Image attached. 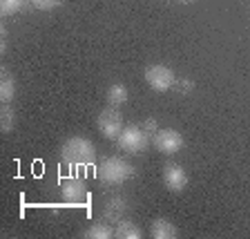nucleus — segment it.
Here are the masks:
<instances>
[{"mask_svg": "<svg viewBox=\"0 0 250 239\" xmlns=\"http://www.w3.org/2000/svg\"><path fill=\"white\" fill-rule=\"evenodd\" d=\"M16 125V112L9 108V103H5L0 108V130L11 132V128Z\"/></svg>", "mask_w": 250, "mask_h": 239, "instance_id": "15", "label": "nucleus"}, {"mask_svg": "<svg viewBox=\"0 0 250 239\" xmlns=\"http://www.w3.org/2000/svg\"><path fill=\"white\" fill-rule=\"evenodd\" d=\"M177 2H181V5H190V2H194V0H177Z\"/></svg>", "mask_w": 250, "mask_h": 239, "instance_id": "20", "label": "nucleus"}, {"mask_svg": "<svg viewBox=\"0 0 250 239\" xmlns=\"http://www.w3.org/2000/svg\"><path fill=\"white\" fill-rule=\"evenodd\" d=\"M61 156L69 166H89L96 159V148L85 136H69L61 148Z\"/></svg>", "mask_w": 250, "mask_h": 239, "instance_id": "1", "label": "nucleus"}, {"mask_svg": "<svg viewBox=\"0 0 250 239\" xmlns=\"http://www.w3.org/2000/svg\"><path fill=\"white\" fill-rule=\"evenodd\" d=\"M127 208H130V203H127V199L123 195L107 197L103 203V219H107V221H121L123 215L127 213Z\"/></svg>", "mask_w": 250, "mask_h": 239, "instance_id": "9", "label": "nucleus"}, {"mask_svg": "<svg viewBox=\"0 0 250 239\" xmlns=\"http://www.w3.org/2000/svg\"><path fill=\"white\" fill-rule=\"evenodd\" d=\"M147 143H150V136H147V132L143 130V128H139V125H125L123 132H121L119 139H116V146L123 152H127V154H139V152H143L147 148Z\"/></svg>", "mask_w": 250, "mask_h": 239, "instance_id": "3", "label": "nucleus"}, {"mask_svg": "<svg viewBox=\"0 0 250 239\" xmlns=\"http://www.w3.org/2000/svg\"><path fill=\"white\" fill-rule=\"evenodd\" d=\"M174 85H177V92L179 94H190L194 89V83L190 81V78H181V81H177Z\"/></svg>", "mask_w": 250, "mask_h": 239, "instance_id": "18", "label": "nucleus"}, {"mask_svg": "<svg viewBox=\"0 0 250 239\" xmlns=\"http://www.w3.org/2000/svg\"><path fill=\"white\" fill-rule=\"evenodd\" d=\"M163 183H166V188L172 190V193L186 190V186H188L186 170H183L181 166H177V163H167V166L163 168Z\"/></svg>", "mask_w": 250, "mask_h": 239, "instance_id": "8", "label": "nucleus"}, {"mask_svg": "<svg viewBox=\"0 0 250 239\" xmlns=\"http://www.w3.org/2000/svg\"><path fill=\"white\" fill-rule=\"evenodd\" d=\"M81 235L85 239H109L114 237V228L109 226L107 219H103V221H96V224H89Z\"/></svg>", "mask_w": 250, "mask_h": 239, "instance_id": "11", "label": "nucleus"}, {"mask_svg": "<svg viewBox=\"0 0 250 239\" xmlns=\"http://www.w3.org/2000/svg\"><path fill=\"white\" fill-rule=\"evenodd\" d=\"M61 197H62V201L69 203V206H85L87 199H89L85 179L78 177V174L67 177L65 181H62V186H61Z\"/></svg>", "mask_w": 250, "mask_h": 239, "instance_id": "4", "label": "nucleus"}, {"mask_svg": "<svg viewBox=\"0 0 250 239\" xmlns=\"http://www.w3.org/2000/svg\"><path fill=\"white\" fill-rule=\"evenodd\" d=\"M14 96H16V81L7 69H2V74H0V101L2 103H11Z\"/></svg>", "mask_w": 250, "mask_h": 239, "instance_id": "14", "label": "nucleus"}, {"mask_svg": "<svg viewBox=\"0 0 250 239\" xmlns=\"http://www.w3.org/2000/svg\"><path fill=\"white\" fill-rule=\"evenodd\" d=\"M150 235L154 239H174L179 235L177 226L172 224V221H167V219H154L150 226Z\"/></svg>", "mask_w": 250, "mask_h": 239, "instance_id": "10", "label": "nucleus"}, {"mask_svg": "<svg viewBox=\"0 0 250 239\" xmlns=\"http://www.w3.org/2000/svg\"><path fill=\"white\" fill-rule=\"evenodd\" d=\"M103 186H121L134 174V168L123 156H107L96 170Z\"/></svg>", "mask_w": 250, "mask_h": 239, "instance_id": "2", "label": "nucleus"}, {"mask_svg": "<svg viewBox=\"0 0 250 239\" xmlns=\"http://www.w3.org/2000/svg\"><path fill=\"white\" fill-rule=\"evenodd\" d=\"M152 143L161 154H177L183 148V136L177 130H172V128H163V130H159L152 136Z\"/></svg>", "mask_w": 250, "mask_h": 239, "instance_id": "7", "label": "nucleus"}, {"mask_svg": "<svg viewBox=\"0 0 250 239\" xmlns=\"http://www.w3.org/2000/svg\"><path fill=\"white\" fill-rule=\"evenodd\" d=\"M114 237H119V239H141L143 233H141V228L134 224V221H130V219H121L119 224H116V228H114Z\"/></svg>", "mask_w": 250, "mask_h": 239, "instance_id": "13", "label": "nucleus"}, {"mask_svg": "<svg viewBox=\"0 0 250 239\" xmlns=\"http://www.w3.org/2000/svg\"><path fill=\"white\" fill-rule=\"evenodd\" d=\"M96 125H99V132L105 136V139H119V134L123 132V116L116 108H105L103 112L96 119Z\"/></svg>", "mask_w": 250, "mask_h": 239, "instance_id": "6", "label": "nucleus"}, {"mask_svg": "<svg viewBox=\"0 0 250 239\" xmlns=\"http://www.w3.org/2000/svg\"><path fill=\"white\" fill-rule=\"evenodd\" d=\"M31 5L41 11H52V9H56V7L62 5V0H31Z\"/></svg>", "mask_w": 250, "mask_h": 239, "instance_id": "17", "label": "nucleus"}, {"mask_svg": "<svg viewBox=\"0 0 250 239\" xmlns=\"http://www.w3.org/2000/svg\"><path fill=\"white\" fill-rule=\"evenodd\" d=\"M127 99H130V92H127V87H125L123 83L109 85L107 92H105V101H107V105H112V108H121V105H125Z\"/></svg>", "mask_w": 250, "mask_h": 239, "instance_id": "12", "label": "nucleus"}, {"mask_svg": "<svg viewBox=\"0 0 250 239\" xmlns=\"http://www.w3.org/2000/svg\"><path fill=\"white\" fill-rule=\"evenodd\" d=\"M143 76H146V83L154 92H167L177 83V76H174V72L167 65H150V67H146Z\"/></svg>", "mask_w": 250, "mask_h": 239, "instance_id": "5", "label": "nucleus"}, {"mask_svg": "<svg viewBox=\"0 0 250 239\" xmlns=\"http://www.w3.org/2000/svg\"><path fill=\"white\" fill-rule=\"evenodd\" d=\"M141 128H143V130L147 132V136H154L156 132H159V128H156V119H154V116H150V119H146V121H143V125H141Z\"/></svg>", "mask_w": 250, "mask_h": 239, "instance_id": "19", "label": "nucleus"}, {"mask_svg": "<svg viewBox=\"0 0 250 239\" xmlns=\"http://www.w3.org/2000/svg\"><path fill=\"white\" fill-rule=\"evenodd\" d=\"M27 0H0V14L2 16H14L25 7Z\"/></svg>", "mask_w": 250, "mask_h": 239, "instance_id": "16", "label": "nucleus"}]
</instances>
